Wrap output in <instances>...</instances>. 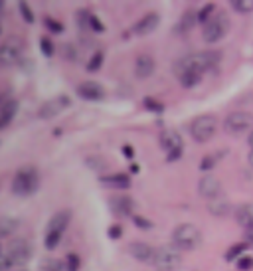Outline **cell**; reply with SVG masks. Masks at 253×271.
Returning a JSON list of instances; mask_svg holds the SVG:
<instances>
[{
  "mask_svg": "<svg viewBox=\"0 0 253 271\" xmlns=\"http://www.w3.org/2000/svg\"><path fill=\"white\" fill-rule=\"evenodd\" d=\"M222 58L220 52H198V54H192L188 58H182V60L176 63V74H186V72H194V74H204L212 70L218 61Z\"/></svg>",
  "mask_w": 253,
  "mask_h": 271,
  "instance_id": "6da1fadb",
  "label": "cell"
},
{
  "mask_svg": "<svg viewBox=\"0 0 253 271\" xmlns=\"http://www.w3.org/2000/svg\"><path fill=\"white\" fill-rule=\"evenodd\" d=\"M172 243L178 252H194L202 243V232L194 224H180L172 232Z\"/></svg>",
  "mask_w": 253,
  "mask_h": 271,
  "instance_id": "7a4b0ae2",
  "label": "cell"
},
{
  "mask_svg": "<svg viewBox=\"0 0 253 271\" xmlns=\"http://www.w3.org/2000/svg\"><path fill=\"white\" fill-rule=\"evenodd\" d=\"M227 32H229V18L225 16V12H218V14H214L208 22L204 24L202 36H204V40H206L208 44H216V42H220L222 38H225Z\"/></svg>",
  "mask_w": 253,
  "mask_h": 271,
  "instance_id": "3957f363",
  "label": "cell"
},
{
  "mask_svg": "<svg viewBox=\"0 0 253 271\" xmlns=\"http://www.w3.org/2000/svg\"><path fill=\"white\" fill-rule=\"evenodd\" d=\"M158 271H176L182 265V256L176 247H158L150 261Z\"/></svg>",
  "mask_w": 253,
  "mask_h": 271,
  "instance_id": "277c9868",
  "label": "cell"
},
{
  "mask_svg": "<svg viewBox=\"0 0 253 271\" xmlns=\"http://www.w3.org/2000/svg\"><path fill=\"white\" fill-rule=\"evenodd\" d=\"M67 224H70V212L67 210L58 212V214L50 220V224L45 228V247H48V250H52V247L58 245V241L61 240V234H63V230L67 228Z\"/></svg>",
  "mask_w": 253,
  "mask_h": 271,
  "instance_id": "5b68a950",
  "label": "cell"
},
{
  "mask_svg": "<svg viewBox=\"0 0 253 271\" xmlns=\"http://www.w3.org/2000/svg\"><path fill=\"white\" fill-rule=\"evenodd\" d=\"M216 127H218V121L214 115H200L198 119L192 121L190 125V133H192L194 141L198 143H206L210 141L214 133H216Z\"/></svg>",
  "mask_w": 253,
  "mask_h": 271,
  "instance_id": "8992f818",
  "label": "cell"
},
{
  "mask_svg": "<svg viewBox=\"0 0 253 271\" xmlns=\"http://www.w3.org/2000/svg\"><path fill=\"white\" fill-rule=\"evenodd\" d=\"M253 127V113L247 111H236L232 115H227L223 121V129L229 135H241L245 131H249Z\"/></svg>",
  "mask_w": 253,
  "mask_h": 271,
  "instance_id": "52a82bcc",
  "label": "cell"
},
{
  "mask_svg": "<svg viewBox=\"0 0 253 271\" xmlns=\"http://www.w3.org/2000/svg\"><path fill=\"white\" fill-rule=\"evenodd\" d=\"M24 54V44L20 38H8L4 44L0 46V63L2 65H14L20 61Z\"/></svg>",
  "mask_w": 253,
  "mask_h": 271,
  "instance_id": "ba28073f",
  "label": "cell"
},
{
  "mask_svg": "<svg viewBox=\"0 0 253 271\" xmlns=\"http://www.w3.org/2000/svg\"><path fill=\"white\" fill-rule=\"evenodd\" d=\"M4 259H6L8 265H16V267L24 265L30 259V245H28V241L26 240L12 241L8 245V250H6V254H4Z\"/></svg>",
  "mask_w": 253,
  "mask_h": 271,
  "instance_id": "9c48e42d",
  "label": "cell"
},
{
  "mask_svg": "<svg viewBox=\"0 0 253 271\" xmlns=\"http://www.w3.org/2000/svg\"><path fill=\"white\" fill-rule=\"evenodd\" d=\"M38 186V176L34 172V168H24L14 176V192L20 196L32 194Z\"/></svg>",
  "mask_w": 253,
  "mask_h": 271,
  "instance_id": "30bf717a",
  "label": "cell"
},
{
  "mask_svg": "<svg viewBox=\"0 0 253 271\" xmlns=\"http://www.w3.org/2000/svg\"><path fill=\"white\" fill-rule=\"evenodd\" d=\"M160 147L168 152V161H176V159H180L182 149H184L180 135L176 131H172V129H166V131L160 133Z\"/></svg>",
  "mask_w": 253,
  "mask_h": 271,
  "instance_id": "8fae6325",
  "label": "cell"
},
{
  "mask_svg": "<svg viewBox=\"0 0 253 271\" xmlns=\"http://www.w3.org/2000/svg\"><path fill=\"white\" fill-rule=\"evenodd\" d=\"M70 97L67 95H60V97H54V99H50L48 103H44V107L40 109V117L42 119H52V117H56L58 113H61L65 107H70Z\"/></svg>",
  "mask_w": 253,
  "mask_h": 271,
  "instance_id": "7c38bea8",
  "label": "cell"
},
{
  "mask_svg": "<svg viewBox=\"0 0 253 271\" xmlns=\"http://www.w3.org/2000/svg\"><path fill=\"white\" fill-rule=\"evenodd\" d=\"M198 192L208 198V200H214L222 194V184L216 176H204L202 180L198 182Z\"/></svg>",
  "mask_w": 253,
  "mask_h": 271,
  "instance_id": "4fadbf2b",
  "label": "cell"
},
{
  "mask_svg": "<svg viewBox=\"0 0 253 271\" xmlns=\"http://www.w3.org/2000/svg\"><path fill=\"white\" fill-rule=\"evenodd\" d=\"M77 93H79L83 99L95 101V99H101V97H103L105 91H103V87L97 83V81H83V83H79Z\"/></svg>",
  "mask_w": 253,
  "mask_h": 271,
  "instance_id": "5bb4252c",
  "label": "cell"
},
{
  "mask_svg": "<svg viewBox=\"0 0 253 271\" xmlns=\"http://www.w3.org/2000/svg\"><path fill=\"white\" fill-rule=\"evenodd\" d=\"M129 254H131L134 259H139V261H147V263H150V261H152V254H154V250L150 247L149 243L133 241V243L129 245Z\"/></svg>",
  "mask_w": 253,
  "mask_h": 271,
  "instance_id": "9a60e30c",
  "label": "cell"
},
{
  "mask_svg": "<svg viewBox=\"0 0 253 271\" xmlns=\"http://www.w3.org/2000/svg\"><path fill=\"white\" fill-rule=\"evenodd\" d=\"M158 22H160L158 14H156V12H150V14H147L143 20L136 22L134 32H136V34H150V32H154V28H158Z\"/></svg>",
  "mask_w": 253,
  "mask_h": 271,
  "instance_id": "2e32d148",
  "label": "cell"
},
{
  "mask_svg": "<svg viewBox=\"0 0 253 271\" xmlns=\"http://www.w3.org/2000/svg\"><path fill=\"white\" fill-rule=\"evenodd\" d=\"M208 210L212 212L214 216H218V218H223V216H227V214L232 212V202H229V200H225V198H222V196H218V198L210 200Z\"/></svg>",
  "mask_w": 253,
  "mask_h": 271,
  "instance_id": "e0dca14e",
  "label": "cell"
},
{
  "mask_svg": "<svg viewBox=\"0 0 253 271\" xmlns=\"http://www.w3.org/2000/svg\"><path fill=\"white\" fill-rule=\"evenodd\" d=\"M154 72V60L150 56H139L134 63V74L136 77H149Z\"/></svg>",
  "mask_w": 253,
  "mask_h": 271,
  "instance_id": "ac0fdd59",
  "label": "cell"
},
{
  "mask_svg": "<svg viewBox=\"0 0 253 271\" xmlns=\"http://www.w3.org/2000/svg\"><path fill=\"white\" fill-rule=\"evenodd\" d=\"M236 220L239 226L247 228L253 224V202H245L236 210Z\"/></svg>",
  "mask_w": 253,
  "mask_h": 271,
  "instance_id": "d6986e66",
  "label": "cell"
},
{
  "mask_svg": "<svg viewBox=\"0 0 253 271\" xmlns=\"http://www.w3.org/2000/svg\"><path fill=\"white\" fill-rule=\"evenodd\" d=\"M16 109H18V103L16 101H6V103H2V107H0V129L2 127H6L10 121L14 119L16 115Z\"/></svg>",
  "mask_w": 253,
  "mask_h": 271,
  "instance_id": "ffe728a7",
  "label": "cell"
},
{
  "mask_svg": "<svg viewBox=\"0 0 253 271\" xmlns=\"http://www.w3.org/2000/svg\"><path fill=\"white\" fill-rule=\"evenodd\" d=\"M111 210L115 212L117 216H129L131 210H133V202L129 198H123V196L113 198L111 200Z\"/></svg>",
  "mask_w": 253,
  "mask_h": 271,
  "instance_id": "44dd1931",
  "label": "cell"
},
{
  "mask_svg": "<svg viewBox=\"0 0 253 271\" xmlns=\"http://www.w3.org/2000/svg\"><path fill=\"white\" fill-rule=\"evenodd\" d=\"M101 182L107 184V186H113V188H127L129 186V176L127 174H111V176H103Z\"/></svg>",
  "mask_w": 253,
  "mask_h": 271,
  "instance_id": "7402d4cb",
  "label": "cell"
},
{
  "mask_svg": "<svg viewBox=\"0 0 253 271\" xmlns=\"http://www.w3.org/2000/svg\"><path fill=\"white\" fill-rule=\"evenodd\" d=\"M232 8L239 14H249V12H253V0H234Z\"/></svg>",
  "mask_w": 253,
  "mask_h": 271,
  "instance_id": "603a6c76",
  "label": "cell"
},
{
  "mask_svg": "<svg viewBox=\"0 0 253 271\" xmlns=\"http://www.w3.org/2000/svg\"><path fill=\"white\" fill-rule=\"evenodd\" d=\"M180 83L184 85V87H194L200 79H202V76L200 74H194V72H186V74H180Z\"/></svg>",
  "mask_w": 253,
  "mask_h": 271,
  "instance_id": "cb8c5ba5",
  "label": "cell"
},
{
  "mask_svg": "<svg viewBox=\"0 0 253 271\" xmlns=\"http://www.w3.org/2000/svg\"><path fill=\"white\" fill-rule=\"evenodd\" d=\"M196 22H198V14H196L194 10H188V12L184 14V18H182L180 26H182V30H190Z\"/></svg>",
  "mask_w": 253,
  "mask_h": 271,
  "instance_id": "d4e9b609",
  "label": "cell"
},
{
  "mask_svg": "<svg viewBox=\"0 0 253 271\" xmlns=\"http://www.w3.org/2000/svg\"><path fill=\"white\" fill-rule=\"evenodd\" d=\"M214 10H216V8H214V4H206V6L198 12V22H204V24H206L210 18L214 16Z\"/></svg>",
  "mask_w": 253,
  "mask_h": 271,
  "instance_id": "484cf974",
  "label": "cell"
},
{
  "mask_svg": "<svg viewBox=\"0 0 253 271\" xmlns=\"http://www.w3.org/2000/svg\"><path fill=\"white\" fill-rule=\"evenodd\" d=\"M18 226L16 222H12V220H8V218H4L2 222H0V234L2 236H8V234H12V230Z\"/></svg>",
  "mask_w": 253,
  "mask_h": 271,
  "instance_id": "4316f807",
  "label": "cell"
},
{
  "mask_svg": "<svg viewBox=\"0 0 253 271\" xmlns=\"http://www.w3.org/2000/svg\"><path fill=\"white\" fill-rule=\"evenodd\" d=\"M243 250H245V243H236V245H234V247H229V252L225 254V259H229V261H232V259H236L238 256L243 254Z\"/></svg>",
  "mask_w": 253,
  "mask_h": 271,
  "instance_id": "83f0119b",
  "label": "cell"
},
{
  "mask_svg": "<svg viewBox=\"0 0 253 271\" xmlns=\"http://www.w3.org/2000/svg\"><path fill=\"white\" fill-rule=\"evenodd\" d=\"M238 269L239 271H249L253 269V257L251 256H243L238 261Z\"/></svg>",
  "mask_w": 253,
  "mask_h": 271,
  "instance_id": "f1b7e54d",
  "label": "cell"
},
{
  "mask_svg": "<svg viewBox=\"0 0 253 271\" xmlns=\"http://www.w3.org/2000/svg\"><path fill=\"white\" fill-rule=\"evenodd\" d=\"M216 163H218V156H216V154H208V156L202 161L200 168H202V170H212V168L216 166Z\"/></svg>",
  "mask_w": 253,
  "mask_h": 271,
  "instance_id": "f546056e",
  "label": "cell"
},
{
  "mask_svg": "<svg viewBox=\"0 0 253 271\" xmlns=\"http://www.w3.org/2000/svg\"><path fill=\"white\" fill-rule=\"evenodd\" d=\"M63 263L67 265V271H75L77 269V265H79V259L75 256H67V259H65Z\"/></svg>",
  "mask_w": 253,
  "mask_h": 271,
  "instance_id": "4dcf8cb0",
  "label": "cell"
},
{
  "mask_svg": "<svg viewBox=\"0 0 253 271\" xmlns=\"http://www.w3.org/2000/svg\"><path fill=\"white\" fill-rule=\"evenodd\" d=\"M42 50H44L45 56H52L54 54V46H52V42L48 38H42Z\"/></svg>",
  "mask_w": 253,
  "mask_h": 271,
  "instance_id": "1f68e13d",
  "label": "cell"
},
{
  "mask_svg": "<svg viewBox=\"0 0 253 271\" xmlns=\"http://www.w3.org/2000/svg\"><path fill=\"white\" fill-rule=\"evenodd\" d=\"M20 10H22V16H24L26 22H32V20H34V16H32V12L28 10V6H26L24 2H20Z\"/></svg>",
  "mask_w": 253,
  "mask_h": 271,
  "instance_id": "d6a6232c",
  "label": "cell"
},
{
  "mask_svg": "<svg viewBox=\"0 0 253 271\" xmlns=\"http://www.w3.org/2000/svg\"><path fill=\"white\" fill-rule=\"evenodd\" d=\"M101 58H103L101 54H95V56L91 58L93 61H91L89 65H87V67H89V72H93V70H97V67H99V63H101Z\"/></svg>",
  "mask_w": 253,
  "mask_h": 271,
  "instance_id": "836d02e7",
  "label": "cell"
},
{
  "mask_svg": "<svg viewBox=\"0 0 253 271\" xmlns=\"http://www.w3.org/2000/svg\"><path fill=\"white\" fill-rule=\"evenodd\" d=\"M45 24H50L54 32H60L61 30V24H58V22H56V20H52V18H45Z\"/></svg>",
  "mask_w": 253,
  "mask_h": 271,
  "instance_id": "e575fe53",
  "label": "cell"
},
{
  "mask_svg": "<svg viewBox=\"0 0 253 271\" xmlns=\"http://www.w3.org/2000/svg\"><path fill=\"white\" fill-rule=\"evenodd\" d=\"M245 240H247V243H251L253 245V224L245 228Z\"/></svg>",
  "mask_w": 253,
  "mask_h": 271,
  "instance_id": "d590c367",
  "label": "cell"
},
{
  "mask_svg": "<svg viewBox=\"0 0 253 271\" xmlns=\"http://www.w3.org/2000/svg\"><path fill=\"white\" fill-rule=\"evenodd\" d=\"M145 103H147V105H149V109H152V111H160V109H163V105H160V103H154L152 99H147Z\"/></svg>",
  "mask_w": 253,
  "mask_h": 271,
  "instance_id": "8d00e7d4",
  "label": "cell"
},
{
  "mask_svg": "<svg viewBox=\"0 0 253 271\" xmlns=\"http://www.w3.org/2000/svg\"><path fill=\"white\" fill-rule=\"evenodd\" d=\"M109 236H111V238H119V236H121V228L119 226L109 228Z\"/></svg>",
  "mask_w": 253,
  "mask_h": 271,
  "instance_id": "74e56055",
  "label": "cell"
},
{
  "mask_svg": "<svg viewBox=\"0 0 253 271\" xmlns=\"http://www.w3.org/2000/svg\"><path fill=\"white\" fill-rule=\"evenodd\" d=\"M247 143H249V147H251V151H253V131L249 133V139H247Z\"/></svg>",
  "mask_w": 253,
  "mask_h": 271,
  "instance_id": "f35d334b",
  "label": "cell"
},
{
  "mask_svg": "<svg viewBox=\"0 0 253 271\" xmlns=\"http://www.w3.org/2000/svg\"><path fill=\"white\" fill-rule=\"evenodd\" d=\"M123 151H125V154H127V156H133V151H131V149H129V147H125V149H123Z\"/></svg>",
  "mask_w": 253,
  "mask_h": 271,
  "instance_id": "ab89813d",
  "label": "cell"
},
{
  "mask_svg": "<svg viewBox=\"0 0 253 271\" xmlns=\"http://www.w3.org/2000/svg\"><path fill=\"white\" fill-rule=\"evenodd\" d=\"M249 165H251V166H253V151H251V152H249Z\"/></svg>",
  "mask_w": 253,
  "mask_h": 271,
  "instance_id": "60d3db41",
  "label": "cell"
}]
</instances>
